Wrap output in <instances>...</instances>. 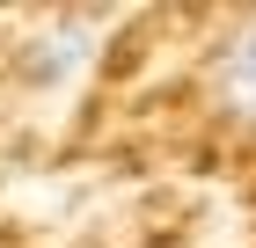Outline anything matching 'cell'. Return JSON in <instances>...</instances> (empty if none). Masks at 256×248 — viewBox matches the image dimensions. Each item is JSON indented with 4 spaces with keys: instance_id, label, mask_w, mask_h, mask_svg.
Masks as SVG:
<instances>
[{
    "instance_id": "6da1fadb",
    "label": "cell",
    "mask_w": 256,
    "mask_h": 248,
    "mask_svg": "<svg viewBox=\"0 0 256 248\" xmlns=\"http://www.w3.org/2000/svg\"><path fill=\"white\" fill-rule=\"evenodd\" d=\"M212 88L234 117H256V15L242 22L234 37L220 44V66H212Z\"/></svg>"
}]
</instances>
